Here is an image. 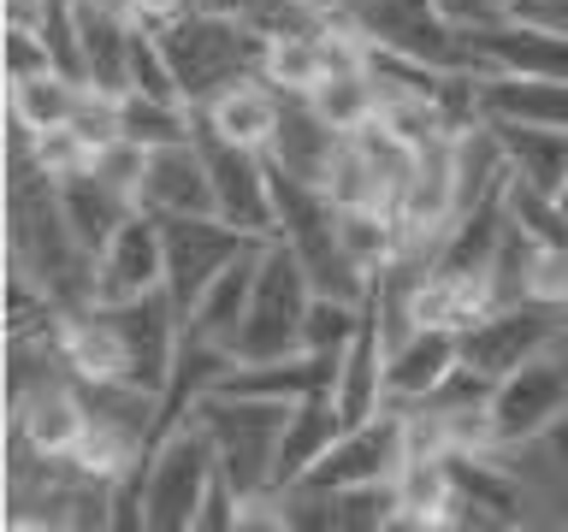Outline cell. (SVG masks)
<instances>
[{
    "mask_svg": "<svg viewBox=\"0 0 568 532\" xmlns=\"http://www.w3.org/2000/svg\"><path fill=\"white\" fill-rule=\"evenodd\" d=\"M71 12H78V35H83V83L124 95V89H131V42H136V18L101 12V7H89V0H71Z\"/></svg>",
    "mask_w": 568,
    "mask_h": 532,
    "instance_id": "obj_23",
    "label": "cell"
},
{
    "mask_svg": "<svg viewBox=\"0 0 568 532\" xmlns=\"http://www.w3.org/2000/svg\"><path fill=\"white\" fill-rule=\"evenodd\" d=\"M195 149H202V160H207L220 219L255 231V237H273V231H278V213H273V160H266L261 149H243V142L220 136L202 113H195Z\"/></svg>",
    "mask_w": 568,
    "mask_h": 532,
    "instance_id": "obj_7",
    "label": "cell"
},
{
    "mask_svg": "<svg viewBox=\"0 0 568 532\" xmlns=\"http://www.w3.org/2000/svg\"><path fill=\"white\" fill-rule=\"evenodd\" d=\"M486 124L509 160L515 184H527V190L557 202L562 177H568V131H545V124H521V119H486Z\"/></svg>",
    "mask_w": 568,
    "mask_h": 532,
    "instance_id": "obj_20",
    "label": "cell"
},
{
    "mask_svg": "<svg viewBox=\"0 0 568 532\" xmlns=\"http://www.w3.org/2000/svg\"><path fill=\"white\" fill-rule=\"evenodd\" d=\"M479 106H486V119H521V124H545V131H568V83L562 78L479 71Z\"/></svg>",
    "mask_w": 568,
    "mask_h": 532,
    "instance_id": "obj_22",
    "label": "cell"
},
{
    "mask_svg": "<svg viewBox=\"0 0 568 532\" xmlns=\"http://www.w3.org/2000/svg\"><path fill=\"white\" fill-rule=\"evenodd\" d=\"M78 101H83V78H71V71H42V78L7 83V113L18 124H30V131H60V124H71Z\"/></svg>",
    "mask_w": 568,
    "mask_h": 532,
    "instance_id": "obj_29",
    "label": "cell"
},
{
    "mask_svg": "<svg viewBox=\"0 0 568 532\" xmlns=\"http://www.w3.org/2000/svg\"><path fill=\"white\" fill-rule=\"evenodd\" d=\"M308 12H320V18H332V12H344V7H355V0H302Z\"/></svg>",
    "mask_w": 568,
    "mask_h": 532,
    "instance_id": "obj_40",
    "label": "cell"
},
{
    "mask_svg": "<svg viewBox=\"0 0 568 532\" xmlns=\"http://www.w3.org/2000/svg\"><path fill=\"white\" fill-rule=\"evenodd\" d=\"M344 426H349V420H344V408H337L332 390L291 402V420H284V438H278V461H273V491L296 485V479L337 443V432H344Z\"/></svg>",
    "mask_w": 568,
    "mask_h": 532,
    "instance_id": "obj_21",
    "label": "cell"
},
{
    "mask_svg": "<svg viewBox=\"0 0 568 532\" xmlns=\"http://www.w3.org/2000/svg\"><path fill=\"white\" fill-rule=\"evenodd\" d=\"M160 225H166V296L184 319L195 308V296H202L243 248L273 243V237H255V231L220 219V213H178V219H160Z\"/></svg>",
    "mask_w": 568,
    "mask_h": 532,
    "instance_id": "obj_6",
    "label": "cell"
},
{
    "mask_svg": "<svg viewBox=\"0 0 568 532\" xmlns=\"http://www.w3.org/2000/svg\"><path fill=\"white\" fill-rule=\"evenodd\" d=\"M468 42L486 71H515V78H562L568 83V30L527 12H504L497 24L468 30Z\"/></svg>",
    "mask_w": 568,
    "mask_h": 532,
    "instance_id": "obj_12",
    "label": "cell"
},
{
    "mask_svg": "<svg viewBox=\"0 0 568 532\" xmlns=\"http://www.w3.org/2000/svg\"><path fill=\"white\" fill-rule=\"evenodd\" d=\"M509 12H527V18H545V24L568 30V0H515Z\"/></svg>",
    "mask_w": 568,
    "mask_h": 532,
    "instance_id": "obj_39",
    "label": "cell"
},
{
    "mask_svg": "<svg viewBox=\"0 0 568 532\" xmlns=\"http://www.w3.org/2000/svg\"><path fill=\"white\" fill-rule=\"evenodd\" d=\"M7 432H18L36 456L65 461L78 450V438L89 432V408L78 397V379L60 372V379H42L36 390H24V397H12L7 402Z\"/></svg>",
    "mask_w": 568,
    "mask_h": 532,
    "instance_id": "obj_13",
    "label": "cell"
},
{
    "mask_svg": "<svg viewBox=\"0 0 568 532\" xmlns=\"http://www.w3.org/2000/svg\"><path fill=\"white\" fill-rule=\"evenodd\" d=\"M131 89H142V95H160V101H184L178 71H172V60H166V48H160V30H142V24H136V42H131Z\"/></svg>",
    "mask_w": 568,
    "mask_h": 532,
    "instance_id": "obj_35",
    "label": "cell"
},
{
    "mask_svg": "<svg viewBox=\"0 0 568 532\" xmlns=\"http://www.w3.org/2000/svg\"><path fill=\"white\" fill-rule=\"evenodd\" d=\"M557 207H562V213H568V177H562V195H557Z\"/></svg>",
    "mask_w": 568,
    "mask_h": 532,
    "instance_id": "obj_41",
    "label": "cell"
},
{
    "mask_svg": "<svg viewBox=\"0 0 568 532\" xmlns=\"http://www.w3.org/2000/svg\"><path fill=\"white\" fill-rule=\"evenodd\" d=\"M462 337V361L479 367L486 379H504V372L527 367L532 355H550V344L562 337V308H550V301H504V308H491L486 319H474Z\"/></svg>",
    "mask_w": 568,
    "mask_h": 532,
    "instance_id": "obj_8",
    "label": "cell"
},
{
    "mask_svg": "<svg viewBox=\"0 0 568 532\" xmlns=\"http://www.w3.org/2000/svg\"><path fill=\"white\" fill-rule=\"evenodd\" d=\"M53 0H0V24H42Z\"/></svg>",
    "mask_w": 568,
    "mask_h": 532,
    "instance_id": "obj_38",
    "label": "cell"
},
{
    "mask_svg": "<svg viewBox=\"0 0 568 532\" xmlns=\"http://www.w3.org/2000/svg\"><path fill=\"white\" fill-rule=\"evenodd\" d=\"M195 113H202L220 136L266 154V142H273V131H278V113H284V95L266 78H243V83L220 89L207 106H195Z\"/></svg>",
    "mask_w": 568,
    "mask_h": 532,
    "instance_id": "obj_24",
    "label": "cell"
},
{
    "mask_svg": "<svg viewBox=\"0 0 568 532\" xmlns=\"http://www.w3.org/2000/svg\"><path fill=\"white\" fill-rule=\"evenodd\" d=\"M149 290H166V225L136 207L95 255V301H136Z\"/></svg>",
    "mask_w": 568,
    "mask_h": 532,
    "instance_id": "obj_10",
    "label": "cell"
},
{
    "mask_svg": "<svg viewBox=\"0 0 568 532\" xmlns=\"http://www.w3.org/2000/svg\"><path fill=\"white\" fill-rule=\"evenodd\" d=\"M30 160L42 166L53 184L60 177H71V172H89V160H95V149L71 131V124H60V131H36V142H30Z\"/></svg>",
    "mask_w": 568,
    "mask_h": 532,
    "instance_id": "obj_36",
    "label": "cell"
},
{
    "mask_svg": "<svg viewBox=\"0 0 568 532\" xmlns=\"http://www.w3.org/2000/svg\"><path fill=\"white\" fill-rule=\"evenodd\" d=\"M397 468H403V415H397V408H379L373 420L344 426L337 443L296 479V485L349 491V485H379V479H397Z\"/></svg>",
    "mask_w": 568,
    "mask_h": 532,
    "instance_id": "obj_9",
    "label": "cell"
},
{
    "mask_svg": "<svg viewBox=\"0 0 568 532\" xmlns=\"http://www.w3.org/2000/svg\"><path fill=\"white\" fill-rule=\"evenodd\" d=\"M308 101H314V113L326 119L332 131L349 136V131H362V124L379 119V106H385V78L373 71V60H367V65H332Z\"/></svg>",
    "mask_w": 568,
    "mask_h": 532,
    "instance_id": "obj_26",
    "label": "cell"
},
{
    "mask_svg": "<svg viewBox=\"0 0 568 532\" xmlns=\"http://www.w3.org/2000/svg\"><path fill=\"white\" fill-rule=\"evenodd\" d=\"M60 207H65V219H71V231H78V243L89 248V255H101V248L113 243V231L136 213L131 195H119L113 184H101L95 172L60 177Z\"/></svg>",
    "mask_w": 568,
    "mask_h": 532,
    "instance_id": "obj_25",
    "label": "cell"
},
{
    "mask_svg": "<svg viewBox=\"0 0 568 532\" xmlns=\"http://www.w3.org/2000/svg\"><path fill=\"white\" fill-rule=\"evenodd\" d=\"M42 71H60L42 24H0V83H24Z\"/></svg>",
    "mask_w": 568,
    "mask_h": 532,
    "instance_id": "obj_33",
    "label": "cell"
},
{
    "mask_svg": "<svg viewBox=\"0 0 568 532\" xmlns=\"http://www.w3.org/2000/svg\"><path fill=\"white\" fill-rule=\"evenodd\" d=\"M562 415H568V372H562V361H550V355H532L527 367L504 372L491 390V420H497V438L504 443L539 438Z\"/></svg>",
    "mask_w": 568,
    "mask_h": 532,
    "instance_id": "obj_11",
    "label": "cell"
},
{
    "mask_svg": "<svg viewBox=\"0 0 568 532\" xmlns=\"http://www.w3.org/2000/svg\"><path fill=\"white\" fill-rule=\"evenodd\" d=\"M367 301H344V296H314L308 301V326H302V349H337L344 355L362 331Z\"/></svg>",
    "mask_w": 568,
    "mask_h": 532,
    "instance_id": "obj_32",
    "label": "cell"
},
{
    "mask_svg": "<svg viewBox=\"0 0 568 532\" xmlns=\"http://www.w3.org/2000/svg\"><path fill=\"white\" fill-rule=\"evenodd\" d=\"M344 355H337V349H291V355H273V361H237V367L225 372L220 390H231V397L302 402V397H320V390H337Z\"/></svg>",
    "mask_w": 568,
    "mask_h": 532,
    "instance_id": "obj_14",
    "label": "cell"
},
{
    "mask_svg": "<svg viewBox=\"0 0 568 532\" xmlns=\"http://www.w3.org/2000/svg\"><path fill=\"white\" fill-rule=\"evenodd\" d=\"M433 7L450 18L456 30H479V24H497L509 12V0H433Z\"/></svg>",
    "mask_w": 568,
    "mask_h": 532,
    "instance_id": "obj_37",
    "label": "cell"
},
{
    "mask_svg": "<svg viewBox=\"0 0 568 532\" xmlns=\"http://www.w3.org/2000/svg\"><path fill=\"white\" fill-rule=\"evenodd\" d=\"M142 207L160 213V219H178V213H220V202H213L207 160H202V149H195V131H190L184 142L149 149V177H142Z\"/></svg>",
    "mask_w": 568,
    "mask_h": 532,
    "instance_id": "obj_15",
    "label": "cell"
},
{
    "mask_svg": "<svg viewBox=\"0 0 568 532\" xmlns=\"http://www.w3.org/2000/svg\"><path fill=\"white\" fill-rule=\"evenodd\" d=\"M124 136H136L142 149H166V142H184L195 131V106L190 101H160L142 95V89H124Z\"/></svg>",
    "mask_w": 568,
    "mask_h": 532,
    "instance_id": "obj_31",
    "label": "cell"
},
{
    "mask_svg": "<svg viewBox=\"0 0 568 532\" xmlns=\"http://www.w3.org/2000/svg\"><path fill=\"white\" fill-rule=\"evenodd\" d=\"M337 24H349L355 35H367L373 48L420 60L433 71H486L468 42V30H456L433 0H355V7L332 12Z\"/></svg>",
    "mask_w": 568,
    "mask_h": 532,
    "instance_id": "obj_4",
    "label": "cell"
},
{
    "mask_svg": "<svg viewBox=\"0 0 568 532\" xmlns=\"http://www.w3.org/2000/svg\"><path fill=\"white\" fill-rule=\"evenodd\" d=\"M320 190H326L332 207H390V184L379 177V166L367 160V149L355 136L337 142L326 177H320Z\"/></svg>",
    "mask_w": 568,
    "mask_h": 532,
    "instance_id": "obj_30",
    "label": "cell"
},
{
    "mask_svg": "<svg viewBox=\"0 0 568 532\" xmlns=\"http://www.w3.org/2000/svg\"><path fill=\"white\" fill-rule=\"evenodd\" d=\"M337 142H344V131H332V124L314 113L308 95H284L278 131L266 142V160H273L278 172L302 177V184H320L332 166V154H337Z\"/></svg>",
    "mask_w": 568,
    "mask_h": 532,
    "instance_id": "obj_19",
    "label": "cell"
},
{
    "mask_svg": "<svg viewBox=\"0 0 568 532\" xmlns=\"http://www.w3.org/2000/svg\"><path fill=\"white\" fill-rule=\"evenodd\" d=\"M390 485H397L390 532H450V509H456L450 456H408Z\"/></svg>",
    "mask_w": 568,
    "mask_h": 532,
    "instance_id": "obj_18",
    "label": "cell"
},
{
    "mask_svg": "<svg viewBox=\"0 0 568 532\" xmlns=\"http://www.w3.org/2000/svg\"><path fill=\"white\" fill-rule=\"evenodd\" d=\"M261 248H266V243L243 248V255L231 260L202 296H195V308H190V319H184V331H190V337H207V344H225L231 355H237V331H243V319H248V301H255Z\"/></svg>",
    "mask_w": 568,
    "mask_h": 532,
    "instance_id": "obj_17",
    "label": "cell"
},
{
    "mask_svg": "<svg viewBox=\"0 0 568 532\" xmlns=\"http://www.w3.org/2000/svg\"><path fill=\"white\" fill-rule=\"evenodd\" d=\"M160 48H166L190 106H207L220 89L261 78V60H266V35L255 24H243L237 12H202V7L172 18L160 30Z\"/></svg>",
    "mask_w": 568,
    "mask_h": 532,
    "instance_id": "obj_2",
    "label": "cell"
},
{
    "mask_svg": "<svg viewBox=\"0 0 568 532\" xmlns=\"http://www.w3.org/2000/svg\"><path fill=\"white\" fill-rule=\"evenodd\" d=\"M462 361V337L444 326H415L403 344L385 349V408L420 402L444 385V372Z\"/></svg>",
    "mask_w": 568,
    "mask_h": 532,
    "instance_id": "obj_16",
    "label": "cell"
},
{
    "mask_svg": "<svg viewBox=\"0 0 568 532\" xmlns=\"http://www.w3.org/2000/svg\"><path fill=\"white\" fill-rule=\"evenodd\" d=\"M89 172H95L101 184H113L119 195H131V202L142 207V177H149V149H142L136 136H113L106 149H95V160H89Z\"/></svg>",
    "mask_w": 568,
    "mask_h": 532,
    "instance_id": "obj_34",
    "label": "cell"
},
{
    "mask_svg": "<svg viewBox=\"0 0 568 532\" xmlns=\"http://www.w3.org/2000/svg\"><path fill=\"white\" fill-rule=\"evenodd\" d=\"M195 420L207 426L213 450H220V473L231 479V491L243 503L273 491V461H278V438H284V420H291V402L213 390V397L195 402Z\"/></svg>",
    "mask_w": 568,
    "mask_h": 532,
    "instance_id": "obj_3",
    "label": "cell"
},
{
    "mask_svg": "<svg viewBox=\"0 0 568 532\" xmlns=\"http://www.w3.org/2000/svg\"><path fill=\"white\" fill-rule=\"evenodd\" d=\"M509 7H515V0H509Z\"/></svg>",
    "mask_w": 568,
    "mask_h": 532,
    "instance_id": "obj_42",
    "label": "cell"
},
{
    "mask_svg": "<svg viewBox=\"0 0 568 532\" xmlns=\"http://www.w3.org/2000/svg\"><path fill=\"white\" fill-rule=\"evenodd\" d=\"M220 473V450H213L207 426L184 420L172 438H160L142 468L113 485V526H149V532H195L202 497Z\"/></svg>",
    "mask_w": 568,
    "mask_h": 532,
    "instance_id": "obj_1",
    "label": "cell"
},
{
    "mask_svg": "<svg viewBox=\"0 0 568 532\" xmlns=\"http://www.w3.org/2000/svg\"><path fill=\"white\" fill-rule=\"evenodd\" d=\"M326 30H291V35H266V60L261 78L278 89V95H314L320 78H326Z\"/></svg>",
    "mask_w": 568,
    "mask_h": 532,
    "instance_id": "obj_27",
    "label": "cell"
},
{
    "mask_svg": "<svg viewBox=\"0 0 568 532\" xmlns=\"http://www.w3.org/2000/svg\"><path fill=\"white\" fill-rule=\"evenodd\" d=\"M337 243L367 278H379L403 255V219L390 207H337Z\"/></svg>",
    "mask_w": 568,
    "mask_h": 532,
    "instance_id": "obj_28",
    "label": "cell"
},
{
    "mask_svg": "<svg viewBox=\"0 0 568 532\" xmlns=\"http://www.w3.org/2000/svg\"><path fill=\"white\" fill-rule=\"evenodd\" d=\"M308 301L314 278L296 260L291 243H266L261 248V273H255V301L237 331V361H273V355L302 349V326H308Z\"/></svg>",
    "mask_w": 568,
    "mask_h": 532,
    "instance_id": "obj_5",
    "label": "cell"
}]
</instances>
